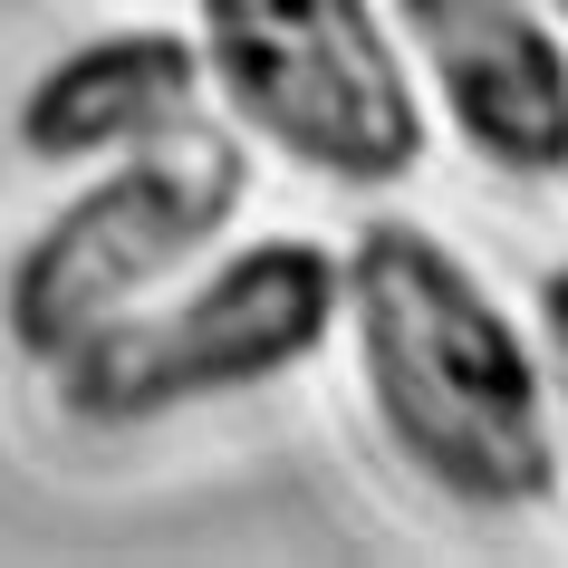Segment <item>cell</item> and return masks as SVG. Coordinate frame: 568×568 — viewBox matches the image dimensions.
<instances>
[{
	"mask_svg": "<svg viewBox=\"0 0 568 568\" xmlns=\"http://www.w3.org/2000/svg\"><path fill=\"white\" fill-rule=\"evenodd\" d=\"M347 347L386 453L434 501L510 520L568 473L549 357L444 232L376 212L347 241Z\"/></svg>",
	"mask_w": 568,
	"mask_h": 568,
	"instance_id": "1",
	"label": "cell"
},
{
	"mask_svg": "<svg viewBox=\"0 0 568 568\" xmlns=\"http://www.w3.org/2000/svg\"><path fill=\"white\" fill-rule=\"evenodd\" d=\"M337 318H347V251L308 232H261L241 251H212L164 300L106 318L88 347L49 366V386L78 434H145L193 405L300 376L337 337Z\"/></svg>",
	"mask_w": 568,
	"mask_h": 568,
	"instance_id": "2",
	"label": "cell"
},
{
	"mask_svg": "<svg viewBox=\"0 0 568 568\" xmlns=\"http://www.w3.org/2000/svg\"><path fill=\"white\" fill-rule=\"evenodd\" d=\"M241 203H251V135L241 125L203 116L145 154H116L0 270V337H10V357L49 376L106 318H125L164 280H183L241 222Z\"/></svg>",
	"mask_w": 568,
	"mask_h": 568,
	"instance_id": "3",
	"label": "cell"
},
{
	"mask_svg": "<svg viewBox=\"0 0 568 568\" xmlns=\"http://www.w3.org/2000/svg\"><path fill=\"white\" fill-rule=\"evenodd\" d=\"M212 97L241 135L337 193H386L424 164L415 49L376 0H193Z\"/></svg>",
	"mask_w": 568,
	"mask_h": 568,
	"instance_id": "4",
	"label": "cell"
},
{
	"mask_svg": "<svg viewBox=\"0 0 568 568\" xmlns=\"http://www.w3.org/2000/svg\"><path fill=\"white\" fill-rule=\"evenodd\" d=\"M424 97L501 183L568 174V30L539 0H386Z\"/></svg>",
	"mask_w": 568,
	"mask_h": 568,
	"instance_id": "5",
	"label": "cell"
},
{
	"mask_svg": "<svg viewBox=\"0 0 568 568\" xmlns=\"http://www.w3.org/2000/svg\"><path fill=\"white\" fill-rule=\"evenodd\" d=\"M212 116V68L193 30H116V39H78L20 88V154L30 164H116L145 154L164 135Z\"/></svg>",
	"mask_w": 568,
	"mask_h": 568,
	"instance_id": "6",
	"label": "cell"
},
{
	"mask_svg": "<svg viewBox=\"0 0 568 568\" xmlns=\"http://www.w3.org/2000/svg\"><path fill=\"white\" fill-rule=\"evenodd\" d=\"M539 357H549V405H559V444H568V261L539 280Z\"/></svg>",
	"mask_w": 568,
	"mask_h": 568,
	"instance_id": "7",
	"label": "cell"
},
{
	"mask_svg": "<svg viewBox=\"0 0 568 568\" xmlns=\"http://www.w3.org/2000/svg\"><path fill=\"white\" fill-rule=\"evenodd\" d=\"M539 10H549V20H568V0H539Z\"/></svg>",
	"mask_w": 568,
	"mask_h": 568,
	"instance_id": "8",
	"label": "cell"
}]
</instances>
